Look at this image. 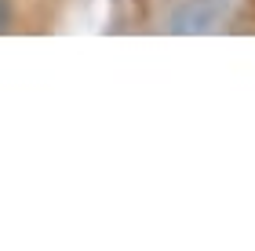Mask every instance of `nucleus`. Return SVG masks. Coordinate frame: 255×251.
<instances>
[{
    "instance_id": "f257e3e1",
    "label": "nucleus",
    "mask_w": 255,
    "mask_h": 251,
    "mask_svg": "<svg viewBox=\"0 0 255 251\" xmlns=\"http://www.w3.org/2000/svg\"><path fill=\"white\" fill-rule=\"evenodd\" d=\"M4 15H7V7H4V0H0V26H4Z\"/></svg>"
}]
</instances>
